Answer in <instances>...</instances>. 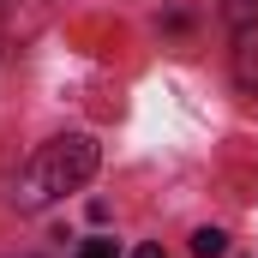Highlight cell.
<instances>
[{
  "instance_id": "6da1fadb",
  "label": "cell",
  "mask_w": 258,
  "mask_h": 258,
  "mask_svg": "<svg viewBox=\"0 0 258 258\" xmlns=\"http://www.w3.org/2000/svg\"><path fill=\"white\" fill-rule=\"evenodd\" d=\"M90 174H96V138H90V132H60V138H48V144L24 162V174H18V204H24V210H42V204H54L60 192H78Z\"/></svg>"
},
{
  "instance_id": "7a4b0ae2",
  "label": "cell",
  "mask_w": 258,
  "mask_h": 258,
  "mask_svg": "<svg viewBox=\"0 0 258 258\" xmlns=\"http://www.w3.org/2000/svg\"><path fill=\"white\" fill-rule=\"evenodd\" d=\"M234 72H240V84H252V90H258V30H240V48H234Z\"/></svg>"
},
{
  "instance_id": "3957f363",
  "label": "cell",
  "mask_w": 258,
  "mask_h": 258,
  "mask_svg": "<svg viewBox=\"0 0 258 258\" xmlns=\"http://www.w3.org/2000/svg\"><path fill=\"white\" fill-rule=\"evenodd\" d=\"M192 252L198 258H222V252H228V234H222V228H198V234H192Z\"/></svg>"
},
{
  "instance_id": "277c9868",
  "label": "cell",
  "mask_w": 258,
  "mask_h": 258,
  "mask_svg": "<svg viewBox=\"0 0 258 258\" xmlns=\"http://www.w3.org/2000/svg\"><path fill=\"white\" fill-rule=\"evenodd\" d=\"M78 258H114V246H108V240H84V252Z\"/></svg>"
},
{
  "instance_id": "5b68a950",
  "label": "cell",
  "mask_w": 258,
  "mask_h": 258,
  "mask_svg": "<svg viewBox=\"0 0 258 258\" xmlns=\"http://www.w3.org/2000/svg\"><path fill=\"white\" fill-rule=\"evenodd\" d=\"M132 258H162V246H138V252H132Z\"/></svg>"
}]
</instances>
